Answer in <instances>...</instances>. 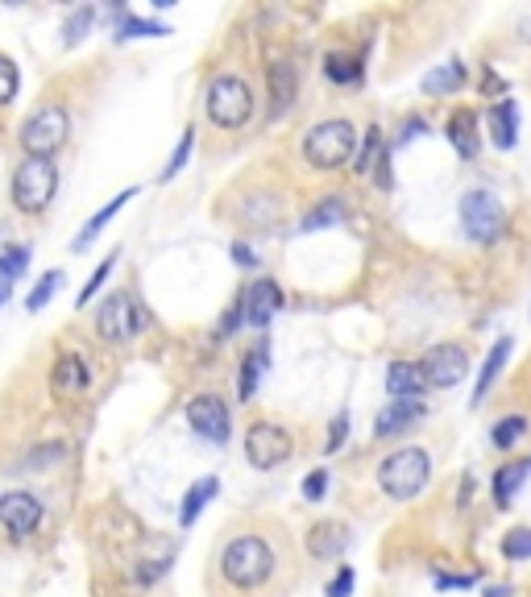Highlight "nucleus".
<instances>
[{"mask_svg": "<svg viewBox=\"0 0 531 597\" xmlns=\"http://www.w3.org/2000/svg\"><path fill=\"white\" fill-rule=\"evenodd\" d=\"M283 287L274 278H258L254 287H245V324L249 328H270V320L283 311Z\"/></svg>", "mask_w": 531, "mask_h": 597, "instance_id": "ddd939ff", "label": "nucleus"}, {"mask_svg": "<svg viewBox=\"0 0 531 597\" xmlns=\"http://www.w3.org/2000/svg\"><path fill=\"white\" fill-rule=\"evenodd\" d=\"M9 287L13 282H0V307H5V299H9Z\"/></svg>", "mask_w": 531, "mask_h": 597, "instance_id": "8fccbe9b", "label": "nucleus"}, {"mask_svg": "<svg viewBox=\"0 0 531 597\" xmlns=\"http://www.w3.org/2000/svg\"><path fill=\"white\" fill-rule=\"evenodd\" d=\"M341 220H345V199L341 195H328V199H320V204L299 220V233H320V229H332V224H341Z\"/></svg>", "mask_w": 531, "mask_h": 597, "instance_id": "cd10ccee", "label": "nucleus"}, {"mask_svg": "<svg viewBox=\"0 0 531 597\" xmlns=\"http://www.w3.org/2000/svg\"><path fill=\"white\" fill-rule=\"evenodd\" d=\"M502 556L507 560H531V527H515V531H507L502 535Z\"/></svg>", "mask_w": 531, "mask_h": 597, "instance_id": "c9c22d12", "label": "nucleus"}, {"mask_svg": "<svg viewBox=\"0 0 531 597\" xmlns=\"http://www.w3.org/2000/svg\"><path fill=\"white\" fill-rule=\"evenodd\" d=\"M266 83H270V117L278 121L299 96V71L287 59H278L266 67Z\"/></svg>", "mask_w": 531, "mask_h": 597, "instance_id": "dca6fc26", "label": "nucleus"}, {"mask_svg": "<svg viewBox=\"0 0 531 597\" xmlns=\"http://www.w3.org/2000/svg\"><path fill=\"white\" fill-rule=\"evenodd\" d=\"M229 258H233L241 270H254V266H258V253L249 249L245 241H233V245H229Z\"/></svg>", "mask_w": 531, "mask_h": 597, "instance_id": "a18cd8bd", "label": "nucleus"}, {"mask_svg": "<svg viewBox=\"0 0 531 597\" xmlns=\"http://www.w3.org/2000/svg\"><path fill=\"white\" fill-rule=\"evenodd\" d=\"M63 287V270H50V274H42L38 282H34V291H30V299H25V307H30V316L34 311H42L50 299H54V291Z\"/></svg>", "mask_w": 531, "mask_h": 597, "instance_id": "72a5a7b5", "label": "nucleus"}, {"mask_svg": "<svg viewBox=\"0 0 531 597\" xmlns=\"http://www.w3.org/2000/svg\"><path fill=\"white\" fill-rule=\"evenodd\" d=\"M204 108H208V121L216 129H241L249 117H254V92L249 83L233 71H220L212 83H208V96H204Z\"/></svg>", "mask_w": 531, "mask_h": 597, "instance_id": "20e7f679", "label": "nucleus"}, {"mask_svg": "<svg viewBox=\"0 0 531 597\" xmlns=\"http://www.w3.org/2000/svg\"><path fill=\"white\" fill-rule=\"evenodd\" d=\"M283 577V544L274 531H237L216 552V581L233 593H270Z\"/></svg>", "mask_w": 531, "mask_h": 597, "instance_id": "f257e3e1", "label": "nucleus"}, {"mask_svg": "<svg viewBox=\"0 0 531 597\" xmlns=\"http://www.w3.org/2000/svg\"><path fill=\"white\" fill-rule=\"evenodd\" d=\"M54 191H59V166L46 158H21V166L13 170V208L25 216H42L50 208Z\"/></svg>", "mask_w": 531, "mask_h": 597, "instance_id": "39448f33", "label": "nucleus"}, {"mask_svg": "<svg viewBox=\"0 0 531 597\" xmlns=\"http://www.w3.org/2000/svg\"><path fill=\"white\" fill-rule=\"evenodd\" d=\"M291 452H295V440H291V432L283 428V423H270V419L249 423V432H245V461L254 465V469L266 473V469L287 465Z\"/></svg>", "mask_w": 531, "mask_h": 597, "instance_id": "6e6552de", "label": "nucleus"}, {"mask_svg": "<svg viewBox=\"0 0 531 597\" xmlns=\"http://www.w3.org/2000/svg\"><path fill=\"white\" fill-rule=\"evenodd\" d=\"M191 146H195V129H187V133L179 137V146H175V154H171V162H166V166H162V175H158L162 183H171V179L179 175V170L187 166V158H191Z\"/></svg>", "mask_w": 531, "mask_h": 597, "instance_id": "e433bc0d", "label": "nucleus"}, {"mask_svg": "<svg viewBox=\"0 0 531 597\" xmlns=\"http://www.w3.org/2000/svg\"><path fill=\"white\" fill-rule=\"evenodd\" d=\"M25 266H30V245L0 249V282H13L17 274H25Z\"/></svg>", "mask_w": 531, "mask_h": 597, "instance_id": "f704fd0d", "label": "nucleus"}, {"mask_svg": "<svg viewBox=\"0 0 531 597\" xmlns=\"http://www.w3.org/2000/svg\"><path fill=\"white\" fill-rule=\"evenodd\" d=\"M63 457H67L63 444H42V448H34L30 457H25V469H38V473H42V469H54Z\"/></svg>", "mask_w": 531, "mask_h": 597, "instance_id": "4c0bfd02", "label": "nucleus"}, {"mask_svg": "<svg viewBox=\"0 0 531 597\" xmlns=\"http://www.w3.org/2000/svg\"><path fill=\"white\" fill-rule=\"evenodd\" d=\"M419 369H424V382L432 390H453L465 382L469 374V353L461 345H453V340H444V345H432L424 353V361H419Z\"/></svg>", "mask_w": 531, "mask_h": 597, "instance_id": "9d476101", "label": "nucleus"}, {"mask_svg": "<svg viewBox=\"0 0 531 597\" xmlns=\"http://www.w3.org/2000/svg\"><path fill=\"white\" fill-rule=\"evenodd\" d=\"M419 419H424V403H386L378 411V419H374V436L378 440H395L407 428H415Z\"/></svg>", "mask_w": 531, "mask_h": 597, "instance_id": "aec40b11", "label": "nucleus"}, {"mask_svg": "<svg viewBox=\"0 0 531 597\" xmlns=\"http://www.w3.org/2000/svg\"><path fill=\"white\" fill-rule=\"evenodd\" d=\"M511 353H515V340H511V336H498V340H494V349H490V353H486V361H482L478 386H473V398H469V407H473V411H478V407L486 403V394H490V386L502 378V369H507Z\"/></svg>", "mask_w": 531, "mask_h": 597, "instance_id": "f3484780", "label": "nucleus"}, {"mask_svg": "<svg viewBox=\"0 0 531 597\" xmlns=\"http://www.w3.org/2000/svg\"><path fill=\"white\" fill-rule=\"evenodd\" d=\"M0 523L13 539H30L42 523V502L34 494H5L0 498Z\"/></svg>", "mask_w": 531, "mask_h": 597, "instance_id": "f8f14e48", "label": "nucleus"}, {"mask_svg": "<svg viewBox=\"0 0 531 597\" xmlns=\"http://www.w3.org/2000/svg\"><path fill=\"white\" fill-rule=\"evenodd\" d=\"M324 494H328V469L307 473V477H303V498H307V502H320Z\"/></svg>", "mask_w": 531, "mask_h": 597, "instance_id": "79ce46f5", "label": "nucleus"}, {"mask_svg": "<svg viewBox=\"0 0 531 597\" xmlns=\"http://www.w3.org/2000/svg\"><path fill=\"white\" fill-rule=\"evenodd\" d=\"M117 258H121V253L113 249V253H108V258H104V262H100V266L92 270V278H88V282H83V291H79V299H75V307H88V303L96 299V291H100V287H104V282H108V274H113V266H117Z\"/></svg>", "mask_w": 531, "mask_h": 597, "instance_id": "473e14b6", "label": "nucleus"}, {"mask_svg": "<svg viewBox=\"0 0 531 597\" xmlns=\"http://www.w3.org/2000/svg\"><path fill=\"white\" fill-rule=\"evenodd\" d=\"M353 585H357V573H353L349 564H341V568H337V577L328 581V589H324V593H328V597H349V593H353Z\"/></svg>", "mask_w": 531, "mask_h": 597, "instance_id": "a19ab883", "label": "nucleus"}, {"mask_svg": "<svg viewBox=\"0 0 531 597\" xmlns=\"http://www.w3.org/2000/svg\"><path fill=\"white\" fill-rule=\"evenodd\" d=\"M444 133H449L453 150H457L465 162L478 158V150H482V133H478V112H473V108H457L453 117H449V125H444Z\"/></svg>", "mask_w": 531, "mask_h": 597, "instance_id": "a211bd4d", "label": "nucleus"}, {"mask_svg": "<svg viewBox=\"0 0 531 597\" xmlns=\"http://www.w3.org/2000/svg\"><path fill=\"white\" fill-rule=\"evenodd\" d=\"M473 577H453V573H436V589H469Z\"/></svg>", "mask_w": 531, "mask_h": 597, "instance_id": "49530a36", "label": "nucleus"}, {"mask_svg": "<svg viewBox=\"0 0 531 597\" xmlns=\"http://www.w3.org/2000/svg\"><path fill=\"white\" fill-rule=\"evenodd\" d=\"M428 390L424 382V369H419V361H390L386 369V394L390 403H419Z\"/></svg>", "mask_w": 531, "mask_h": 597, "instance_id": "2eb2a0df", "label": "nucleus"}, {"mask_svg": "<svg viewBox=\"0 0 531 597\" xmlns=\"http://www.w3.org/2000/svg\"><path fill=\"white\" fill-rule=\"evenodd\" d=\"M171 34V25H162V21H146V17H121L117 25V38H166Z\"/></svg>", "mask_w": 531, "mask_h": 597, "instance_id": "7c9ffc66", "label": "nucleus"}, {"mask_svg": "<svg viewBox=\"0 0 531 597\" xmlns=\"http://www.w3.org/2000/svg\"><path fill=\"white\" fill-rule=\"evenodd\" d=\"M523 436H527V419H523V415H507V419H498L494 428H490V444L502 448V452L515 448Z\"/></svg>", "mask_w": 531, "mask_h": 597, "instance_id": "c85d7f7f", "label": "nucleus"}, {"mask_svg": "<svg viewBox=\"0 0 531 597\" xmlns=\"http://www.w3.org/2000/svg\"><path fill=\"white\" fill-rule=\"evenodd\" d=\"M303 544H307V556H312V560H341L349 552V544H353V531L345 523L324 519V523H316L312 531L303 535Z\"/></svg>", "mask_w": 531, "mask_h": 597, "instance_id": "4468645a", "label": "nucleus"}, {"mask_svg": "<svg viewBox=\"0 0 531 597\" xmlns=\"http://www.w3.org/2000/svg\"><path fill=\"white\" fill-rule=\"evenodd\" d=\"M357 154V129L345 117L320 121L312 133L303 137V158L312 170H341Z\"/></svg>", "mask_w": 531, "mask_h": 597, "instance_id": "7ed1b4c3", "label": "nucleus"}, {"mask_svg": "<svg viewBox=\"0 0 531 597\" xmlns=\"http://www.w3.org/2000/svg\"><path fill=\"white\" fill-rule=\"evenodd\" d=\"M378 158H382V129H366V141H361V150L353 154V170L357 175H374Z\"/></svg>", "mask_w": 531, "mask_h": 597, "instance_id": "c756f323", "label": "nucleus"}, {"mask_svg": "<svg viewBox=\"0 0 531 597\" xmlns=\"http://www.w3.org/2000/svg\"><path fill=\"white\" fill-rule=\"evenodd\" d=\"M166 568H171V560H146L142 568H137V585H154Z\"/></svg>", "mask_w": 531, "mask_h": 597, "instance_id": "c03bdc74", "label": "nucleus"}, {"mask_svg": "<svg viewBox=\"0 0 531 597\" xmlns=\"http://www.w3.org/2000/svg\"><path fill=\"white\" fill-rule=\"evenodd\" d=\"M486 597H511V589L507 585H494V589H486Z\"/></svg>", "mask_w": 531, "mask_h": 597, "instance_id": "09e8293b", "label": "nucleus"}, {"mask_svg": "<svg viewBox=\"0 0 531 597\" xmlns=\"http://www.w3.org/2000/svg\"><path fill=\"white\" fill-rule=\"evenodd\" d=\"M187 423L195 436H204L208 444H229V403L220 394H195L187 403Z\"/></svg>", "mask_w": 531, "mask_h": 597, "instance_id": "9b49d317", "label": "nucleus"}, {"mask_svg": "<svg viewBox=\"0 0 531 597\" xmlns=\"http://www.w3.org/2000/svg\"><path fill=\"white\" fill-rule=\"evenodd\" d=\"M486 129H490V141L498 150H515V141H519V108H515V100H494L486 108Z\"/></svg>", "mask_w": 531, "mask_h": 597, "instance_id": "6ab92c4d", "label": "nucleus"}, {"mask_svg": "<svg viewBox=\"0 0 531 597\" xmlns=\"http://www.w3.org/2000/svg\"><path fill=\"white\" fill-rule=\"evenodd\" d=\"M428 481H432V457L415 444L390 452V457H382V465H378V490L395 502H411L415 494H424Z\"/></svg>", "mask_w": 531, "mask_h": 597, "instance_id": "f03ea898", "label": "nucleus"}, {"mask_svg": "<svg viewBox=\"0 0 531 597\" xmlns=\"http://www.w3.org/2000/svg\"><path fill=\"white\" fill-rule=\"evenodd\" d=\"M461 229L473 245H494L507 237V208L498 204L494 191L473 187L461 195Z\"/></svg>", "mask_w": 531, "mask_h": 597, "instance_id": "0eeeda50", "label": "nucleus"}, {"mask_svg": "<svg viewBox=\"0 0 531 597\" xmlns=\"http://www.w3.org/2000/svg\"><path fill=\"white\" fill-rule=\"evenodd\" d=\"M424 129H428L424 121H419V117H411V121L403 125V137H399V141H411V137H419V133H424Z\"/></svg>", "mask_w": 531, "mask_h": 597, "instance_id": "de8ad7c7", "label": "nucleus"}, {"mask_svg": "<svg viewBox=\"0 0 531 597\" xmlns=\"http://www.w3.org/2000/svg\"><path fill=\"white\" fill-rule=\"evenodd\" d=\"M465 63L461 59H453V63H444V67H432L428 75H424V83H419V88H424L428 96H453V92H461L465 88Z\"/></svg>", "mask_w": 531, "mask_h": 597, "instance_id": "5701e85b", "label": "nucleus"}, {"mask_svg": "<svg viewBox=\"0 0 531 597\" xmlns=\"http://www.w3.org/2000/svg\"><path fill=\"white\" fill-rule=\"evenodd\" d=\"M142 307H137V299L129 291H113L100 311H96V336L104 340V345H129V340L142 332Z\"/></svg>", "mask_w": 531, "mask_h": 597, "instance_id": "1a4fd4ad", "label": "nucleus"}, {"mask_svg": "<svg viewBox=\"0 0 531 597\" xmlns=\"http://www.w3.org/2000/svg\"><path fill=\"white\" fill-rule=\"evenodd\" d=\"M17 88H21V75H17V67L5 59V54H0V108L17 100Z\"/></svg>", "mask_w": 531, "mask_h": 597, "instance_id": "58836bf2", "label": "nucleus"}, {"mask_svg": "<svg viewBox=\"0 0 531 597\" xmlns=\"http://www.w3.org/2000/svg\"><path fill=\"white\" fill-rule=\"evenodd\" d=\"M527 473H531V461H511V465H502L498 473H494V502L498 506H511V498L523 490V481H527Z\"/></svg>", "mask_w": 531, "mask_h": 597, "instance_id": "a878e982", "label": "nucleus"}, {"mask_svg": "<svg viewBox=\"0 0 531 597\" xmlns=\"http://www.w3.org/2000/svg\"><path fill=\"white\" fill-rule=\"evenodd\" d=\"M216 494H220V481H216V477H200V481H195V486L187 490L183 506H179V523H183V527H191L195 519L204 515V506H208Z\"/></svg>", "mask_w": 531, "mask_h": 597, "instance_id": "393cba45", "label": "nucleus"}, {"mask_svg": "<svg viewBox=\"0 0 531 597\" xmlns=\"http://www.w3.org/2000/svg\"><path fill=\"white\" fill-rule=\"evenodd\" d=\"M67 133H71V117H67V108L63 104H42L38 112H30L17 133L21 141V150L25 158H54L63 146H67Z\"/></svg>", "mask_w": 531, "mask_h": 597, "instance_id": "423d86ee", "label": "nucleus"}, {"mask_svg": "<svg viewBox=\"0 0 531 597\" xmlns=\"http://www.w3.org/2000/svg\"><path fill=\"white\" fill-rule=\"evenodd\" d=\"M266 365H270V345H266V340H258V345L241 357V386H237V398H241V403H254V394H258V382H262V374H266Z\"/></svg>", "mask_w": 531, "mask_h": 597, "instance_id": "412c9836", "label": "nucleus"}, {"mask_svg": "<svg viewBox=\"0 0 531 597\" xmlns=\"http://www.w3.org/2000/svg\"><path fill=\"white\" fill-rule=\"evenodd\" d=\"M88 361L83 357H75V353H67V357H59V365H54V390L59 394H79L83 386H88Z\"/></svg>", "mask_w": 531, "mask_h": 597, "instance_id": "bb28decb", "label": "nucleus"}, {"mask_svg": "<svg viewBox=\"0 0 531 597\" xmlns=\"http://www.w3.org/2000/svg\"><path fill=\"white\" fill-rule=\"evenodd\" d=\"M92 25H96V9H92V5H79V9L67 17V25H63V42H67V46H79L83 38L92 34Z\"/></svg>", "mask_w": 531, "mask_h": 597, "instance_id": "2f4dec72", "label": "nucleus"}, {"mask_svg": "<svg viewBox=\"0 0 531 597\" xmlns=\"http://www.w3.org/2000/svg\"><path fill=\"white\" fill-rule=\"evenodd\" d=\"M241 320H245V291L233 299V307L225 311V320H220V336H233L237 328H241Z\"/></svg>", "mask_w": 531, "mask_h": 597, "instance_id": "37998d69", "label": "nucleus"}, {"mask_svg": "<svg viewBox=\"0 0 531 597\" xmlns=\"http://www.w3.org/2000/svg\"><path fill=\"white\" fill-rule=\"evenodd\" d=\"M345 436H349V411H337V419H332V428H328V440H324L328 457H332V452H341Z\"/></svg>", "mask_w": 531, "mask_h": 597, "instance_id": "ea45409f", "label": "nucleus"}, {"mask_svg": "<svg viewBox=\"0 0 531 597\" xmlns=\"http://www.w3.org/2000/svg\"><path fill=\"white\" fill-rule=\"evenodd\" d=\"M129 199H137V187H133V191H121V195H113V199H108V204H104V208H100V212H96L88 224H83V233L75 237V245H71V249H75V253H83V249H88V245L100 237V229H104V224L113 220V216H117V212L129 204Z\"/></svg>", "mask_w": 531, "mask_h": 597, "instance_id": "b1692460", "label": "nucleus"}, {"mask_svg": "<svg viewBox=\"0 0 531 597\" xmlns=\"http://www.w3.org/2000/svg\"><path fill=\"white\" fill-rule=\"evenodd\" d=\"M324 75H328V83H337V88H353V83L366 79V59H361V54L332 50V54H324Z\"/></svg>", "mask_w": 531, "mask_h": 597, "instance_id": "4be33fe9", "label": "nucleus"}]
</instances>
